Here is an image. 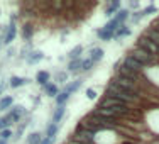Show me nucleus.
Listing matches in <instances>:
<instances>
[{
    "label": "nucleus",
    "mask_w": 159,
    "mask_h": 144,
    "mask_svg": "<svg viewBox=\"0 0 159 144\" xmlns=\"http://www.w3.org/2000/svg\"><path fill=\"white\" fill-rule=\"evenodd\" d=\"M129 32H130V31H129V27L122 24V26H120V27L115 31V36H117V37H122V36H127Z\"/></svg>",
    "instance_id": "bb28decb"
},
{
    "label": "nucleus",
    "mask_w": 159,
    "mask_h": 144,
    "mask_svg": "<svg viewBox=\"0 0 159 144\" xmlns=\"http://www.w3.org/2000/svg\"><path fill=\"white\" fill-rule=\"evenodd\" d=\"M130 56L135 59V61H139L141 64H147V63H151V61H152V56H151L149 53H146L144 49H141V48L134 49Z\"/></svg>",
    "instance_id": "7ed1b4c3"
},
{
    "label": "nucleus",
    "mask_w": 159,
    "mask_h": 144,
    "mask_svg": "<svg viewBox=\"0 0 159 144\" xmlns=\"http://www.w3.org/2000/svg\"><path fill=\"white\" fill-rule=\"evenodd\" d=\"M102 58H103V49H100V48L92 49V56H90V59H92L93 63H98Z\"/></svg>",
    "instance_id": "ddd939ff"
},
{
    "label": "nucleus",
    "mask_w": 159,
    "mask_h": 144,
    "mask_svg": "<svg viewBox=\"0 0 159 144\" xmlns=\"http://www.w3.org/2000/svg\"><path fill=\"white\" fill-rule=\"evenodd\" d=\"M81 53H83V48H81V46H76V48L71 49L68 56H70V59L73 61V59H80V54H81Z\"/></svg>",
    "instance_id": "412c9836"
},
{
    "label": "nucleus",
    "mask_w": 159,
    "mask_h": 144,
    "mask_svg": "<svg viewBox=\"0 0 159 144\" xmlns=\"http://www.w3.org/2000/svg\"><path fill=\"white\" fill-rule=\"evenodd\" d=\"M36 80H37V83H41V85L46 86L48 81H49V73L48 71H39V73L36 75Z\"/></svg>",
    "instance_id": "dca6fc26"
},
{
    "label": "nucleus",
    "mask_w": 159,
    "mask_h": 144,
    "mask_svg": "<svg viewBox=\"0 0 159 144\" xmlns=\"http://www.w3.org/2000/svg\"><path fill=\"white\" fill-rule=\"evenodd\" d=\"M0 144H7V141H2V139H0Z\"/></svg>",
    "instance_id": "e433bc0d"
},
{
    "label": "nucleus",
    "mask_w": 159,
    "mask_h": 144,
    "mask_svg": "<svg viewBox=\"0 0 159 144\" xmlns=\"http://www.w3.org/2000/svg\"><path fill=\"white\" fill-rule=\"evenodd\" d=\"M93 64H95V63H93L92 59H85V61H81V70L83 71H88V70H92V68H93Z\"/></svg>",
    "instance_id": "7c9ffc66"
},
{
    "label": "nucleus",
    "mask_w": 159,
    "mask_h": 144,
    "mask_svg": "<svg viewBox=\"0 0 159 144\" xmlns=\"http://www.w3.org/2000/svg\"><path fill=\"white\" fill-rule=\"evenodd\" d=\"M12 122H14V120H12V117H9V115L2 117V119H0V132H2V131H5V129L9 127Z\"/></svg>",
    "instance_id": "4be33fe9"
},
{
    "label": "nucleus",
    "mask_w": 159,
    "mask_h": 144,
    "mask_svg": "<svg viewBox=\"0 0 159 144\" xmlns=\"http://www.w3.org/2000/svg\"><path fill=\"white\" fill-rule=\"evenodd\" d=\"M86 97H88L90 100H93V98L97 97V92H95L93 88H88V90H86Z\"/></svg>",
    "instance_id": "72a5a7b5"
},
{
    "label": "nucleus",
    "mask_w": 159,
    "mask_h": 144,
    "mask_svg": "<svg viewBox=\"0 0 159 144\" xmlns=\"http://www.w3.org/2000/svg\"><path fill=\"white\" fill-rule=\"evenodd\" d=\"M80 85H81V80H76V81H73V83H70V85L66 86V90H64V92L66 93H73V92H76V90L80 88Z\"/></svg>",
    "instance_id": "5701e85b"
},
{
    "label": "nucleus",
    "mask_w": 159,
    "mask_h": 144,
    "mask_svg": "<svg viewBox=\"0 0 159 144\" xmlns=\"http://www.w3.org/2000/svg\"><path fill=\"white\" fill-rule=\"evenodd\" d=\"M117 9H120V2H113V3H110V5L107 7V16H112V14L115 12Z\"/></svg>",
    "instance_id": "c85d7f7f"
},
{
    "label": "nucleus",
    "mask_w": 159,
    "mask_h": 144,
    "mask_svg": "<svg viewBox=\"0 0 159 144\" xmlns=\"http://www.w3.org/2000/svg\"><path fill=\"white\" fill-rule=\"evenodd\" d=\"M97 34H98V37H100L102 41H110L112 37L115 36V32H110V31H107V29H100Z\"/></svg>",
    "instance_id": "a211bd4d"
},
{
    "label": "nucleus",
    "mask_w": 159,
    "mask_h": 144,
    "mask_svg": "<svg viewBox=\"0 0 159 144\" xmlns=\"http://www.w3.org/2000/svg\"><path fill=\"white\" fill-rule=\"evenodd\" d=\"M56 132H58V124H49V126H48V131H46L48 137H49V139H54Z\"/></svg>",
    "instance_id": "b1692460"
},
{
    "label": "nucleus",
    "mask_w": 159,
    "mask_h": 144,
    "mask_svg": "<svg viewBox=\"0 0 159 144\" xmlns=\"http://www.w3.org/2000/svg\"><path fill=\"white\" fill-rule=\"evenodd\" d=\"M27 142L29 144H41L43 142V137H41L39 132H32V134L27 137Z\"/></svg>",
    "instance_id": "aec40b11"
},
{
    "label": "nucleus",
    "mask_w": 159,
    "mask_h": 144,
    "mask_svg": "<svg viewBox=\"0 0 159 144\" xmlns=\"http://www.w3.org/2000/svg\"><path fill=\"white\" fill-rule=\"evenodd\" d=\"M44 88H46V92H48L49 97H58V86H56V85H49V83H48Z\"/></svg>",
    "instance_id": "a878e982"
},
{
    "label": "nucleus",
    "mask_w": 159,
    "mask_h": 144,
    "mask_svg": "<svg viewBox=\"0 0 159 144\" xmlns=\"http://www.w3.org/2000/svg\"><path fill=\"white\" fill-rule=\"evenodd\" d=\"M102 109H119V107H125V102L122 100H117V98H112V97H105L100 104Z\"/></svg>",
    "instance_id": "20e7f679"
},
{
    "label": "nucleus",
    "mask_w": 159,
    "mask_h": 144,
    "mask_svg": "<svg viewBox=\"0 0 159 144\" xmlns=\"http://www.w3.org/2000/svg\"><path fill=\"white\" fill-rule=\"evenodd\" d=\"M10 136H12V132H10L9 129H5V131L0 132V139H2V141H7V139H9Z\"/></svg>",
    "instance_id": "473e14b6"
},
{
    "label": "nucleus",
    "mask_w": 159,
    "mask_h": 144,
    "mask_svg": "<svg viewBox=\"0 0 159 144\" xmlns=\"http://www.w3.org/2000/svg\"><path fill=\"white\" fill-rule=\"evenodd\" d=\"M12 97H3L0 98V110H7V109L12 107Z\"/></svg>",
    "instance_id": "6ab92c4d"
},
{
    "label": "nucleus",
    "mask_w": 159,
    "mask_h": 144,
    "mask_svg": "<svg viewBox=\"0 0 159 144\" xmlns=\"http://www.w3.org/2000/svg\"><path fill=\"white\" fill-rule=\"evenodd\" d=\"M113 85H117V86H120L122 90H125V92L129 93H132L134 92V88H135V83L132 81V80H127V78H117L115 81H113Z\"/></svg>",
    "instance_id": "423d86ee"
},
{
    "label": "nucleus",
    "mask_w": 159,
    "mask_h": 144,
    "mask_svg": "<svg viewBox=\"0 0 159 144\" xmlns=\"http://www.w3.org/2000/svg\"><path fill=\"white\" fill-rule=\"evenodd\" d=\"M107 95L112 97V98H117V100H122V102H125V104H129V102H132V100H135V97L132 95V93H129V92H125V90H122L120 86L113 85V83L107 88Z\"/></svg>",
    "instance_id": "f257e3e1"
},
{
    "label": "nucleus",
    "mask_w": 159,
    "mask_h": 144,
    "mask_svg": "<svg viewBox=\"0 0 159 144\" xmlns=\"http://www.w3.org/2000/svg\"><path fill=\"white\" fill-rule=\"evenodd\" d=\"M52 141H54V139H49V137H46V139H43V142H41V144H52Z\"/></svg>",
    "instance_id": "f704fd0d"
},
{
    "label": "nucleus",
    "mask_w": 159,
    "mask_h": 144,
    "mask_svg": "<svg viewBox=\"0 0 159 144\" xmlns=\"http://www.w3.org/2000/svg\"><path fill=\"white\" fill-rule=\"evenodd\" d=\"M117 71H119L120 78H127V80H132V81H134V78H135V77H137V73L130 71L127 66H120V68H117Z\"/></svg>",
    "instance_id": "6e6552de"
},
{
    "label": "nucleus",
    "mask_w": 159,
    "mask_h": 144,
    "mask_svg": "<svg viewBox=\"0 0 159 144\" xmlns=\"http://www.w3.org/2000/svg\"><path fill=\"white\" fill-rule=\"evenodd\" d=\"M22 114H24V107H22V105H17V107H14L12 110H10L9 117H12V120H19Z\"/></svg>",
    "instance_id": "9b49d317"
},
{
    "label": "nucleus",
    "mask_w": 159,
    "mask_h": 144,
    "mask_svg": "<svg viewBox=\"0 0 159 144\" xmlns=\"http://www.w3.org/2000/svg\"><path fill=\"white\" fill-rule=\"evenodd\" d=\"M64 110L66 109L63 107V105H59L58 109H56V112H54V115H52V124H58L59 120L63 119V115H64Z\"/></svg>",
    "instance_id": "f3484780"
},
{
    "label": "nucleus",
    "mask_w": 159,
    "mask_h": 144,
    "mask_svg": "<svg viewBox=\"0 0 159 144\" xmlns=\"http://www.w3.org/2000/svg\"><path fill=\"white\" fill-rule=\"evenodd\" d=\"M93 115L98 117V119H102V120H107V119H115L119 114H117L113 109H97L95 112H93Z\"/></svg>",
    "instance_id": "39448f33"
},
{
    "label": "nucleus",
    "mask_w": 159,
    "mask_h": 144,
    "mask_svg": "<svg viewBox=\"0 0 159 144\" xmlns=\"http://www.w3.org/2000/svg\"><path fill=\"white\" fill-rule=\"evenodd\" d=\"M16 34H17V27L16 26H14V22L12 24L9 26V29H7V34H5V41H3V43L5 44H10L14 41V37H16Z\"/></svg>",
    "instance_id": "1a4fd4ad"
},
{
    "label": "nucleus",
    "mask_w": 159,
    "mask_h": 144,
    "mask_svg": "<svg viewBox=\"0 0 159 144\" xmlns=\"http://www.w3.org/2000/svg\"><path fill=\"white\" fill-rule=\"evenodd\" d=\"M44 58V54L41 51H34V53H31V54H27V63H37V61H41V59Z\"/></svg>",
    "instance_id": "f8f14e48"
},
{
    "label": "nucleus",
    "mask_w": 159,
    "mask_h": 144,
    "mask_svg": "<svg viewBox=\"0 0 159 144\" xmlns=\"http://www.w3.org/2000/svg\"><path fill=\"white\" fill-rule=\"evenodd\" d=\"M137 46L141 49H144L146 53H149L151 56H154V54H157V53H159V46H157V44H154L152 41H151L149 37H146V36H141L137 39Z\"/></svg>",
    "instance_id": "f03ea898"
},
{
    "label": "nucleus",
    "mask_w": 159,
    "mask_h": 144,
    "mask_svg": "<svg viewBox=\"0 0 159 144\" xmlns=\"http://www.w3.org/2000/svg\"><path fill=\"white\" fill-rule=\"evenodd\" d=\"M68 98H70V93L63 92V93H58V97H56V102H58V105H64L68 102Z\"/></svg>",
    "instance_id": "393cba45"
},
{
    "label": "nucleus",
    "mask_w": 159,
    "mask_h": 144,
    "mask_svg": "<svg viewBox=\"0 0 159 144\" xmlns=\"http://www.w3.org/2000/svg\"><path fill=\"white\" fill-rule=\"evenodd\" d=\"M157 31H159V22H157Z\"/></svg>",
    "instance_id": "4c0bfd02"
},
{
    "label": "nucleus",
    "mask_w": 159,
    "mask_h": 144,
    "mask_svg": "<svg viewBox=\"0 0 159 144\" xmlns=\"http://www.w3.org/2000/svg\"><path fill=\"white\" fill-rule=\"evenodd\" d=\"M124 66H127L130 71H134V73H141V70H142V64L139 63V61H135L132 56H127L125 58V61H124Z\"/></svg>",
    "instance_id": "0eeeda50"
},
{
    "label": "nucleus",
    "mask_w": 159,
    "mask_h": 144,
    "mask_svg": "<svg viewBox=\"0 0 159 144\" xmlns=\"http://www.w3.org/2000/svg\"><path fill=\"white\" fill-rule=\"evenodd\" d=\"M22 36H24V39H31L32 37V26H24V29H22Z\"/></svg>",
    "instance_id": "cd10ccee"
},
{
    "label": "nucleus",
    "mask_w": 159,
    "mask_h": 144,
    "mask_svg": "<svg viewBox=\"0 0 159 144\" xmlns=\"http://www.w3.org/2000/svg\"><path fill=\"white\" fill-rule=\"evenodd\" d=\"M144 36L149 37L154 44H157V46H159V31H157V29H151V31H147Z\"/></svg>",
    "instance_id": "4468645a"
},
{
    "label": "nucleus",
    "mask_w": 159,
    "mask_h": 144,
    "mask_svg": "<svg viewBox=\"0 0 159 144\" xmlns=\"http://www.w3.org/2000/svg\"><path fill=\"white\" fill-rule=\"evenodd\" d=\"M129 17V10H119V12H117V16L113 17V21L117 22V24H120L122 26L124 22H125V19Z\"/></svg>",
    "instance_id": "2eb2a0df"
},
{
    "label": "nucleus",
    "mask_w": 159,
    "mask_h": 144,
    "mask_svg": "<svg viewBox=\"0 0 159 144\" xmlns=\"http://www.w3.org/2000/svg\"><path fill=\"white\" fill-rule=\"evenodd\" d=\"M25 83H29V78H20V77H12L10 78V86H12V88L22 86V85H25Z\"/></svg>",
    "instance_id": "9d476101"
},
{
    "label": "nucleus",
    "mask_w": 159,
    "mask_h": 144,
    "mask_svg": "<svg viewBox=\"0 0 159 144\" xmlns=\"http://www.w3.org/2000/svg\"><path fill=\"white\" fill-rule=\"evenodd\" d=\"M156 10H157V9H156L154 5H149V7H146L144 10H141V14H142V17H144V16H149V14H154Z\"/></svg>",
    "instance_id": "2f4dec72"
},
{
    "label": "nucleus",
    "mask_w": 159,
    "mask_h": 144,
    "mask_svg": "<svg viewBox=\"0 0 159 144\" xmlns=\"http://www.w3.org/2000/svg\"><path fill=\"white\" fill-rule=\"evenodd\" d=\"M78 68H81V59H73V61L70 63V66H68V70H70V71H76Z\"/></svg>",
    "instance_id": "c756f323"
},
{
    "label": "nucleus",
    "mask_w": 159,
    "mask_h": 144,
    "mask_svg": "<svg viewBox=\"0 0 159 144\" xmlns=\"http://www.w3.org/2000/svg\"><path fill=\"white\" fill-rule=\"evenodd\" d=\"M64 78H66V75H64V73H59V75H58V80H61V81H63Z\"/></svg>",
    "instance_id": "c9c22d12"
}]
</instances>
